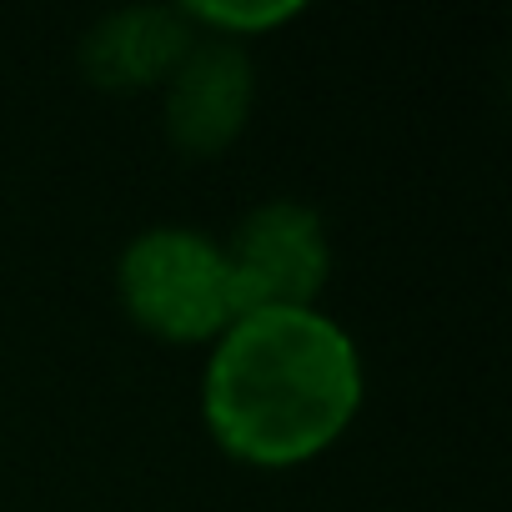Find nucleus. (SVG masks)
<instances>
[{
    "label": "nucleus",
    "instance_id": "nucleus-3",
    "mask_svg": "<svg viewBox=\"0 0 512 512\" xmlns=\"http://www.w3.org/2000/svg\"><path fill=\"white\" fill-rule=\"evenodd\" d=\"M221 251H226V272H231L241 312L317 307L332 277L327 221L317 206L297 196H272V201H256L251 211H241L236 226L221 236Z\"/></svg>",
    "mask_w": 512,
    "mask_h": 512
},
{
    "label": "nucleus",
    "instance_id": "nucleus-4",
    "mask_svg": "<svg viewBox=\"0 0 512 512\" xmlns=\"http://www.w3.org/2000/svg\"><path fill=\"white\" fill-rule=\"evenodd\" d=\"M251 106H256V61L246 41L196 31L176 71L161 81V121L171 146L186 156L226 151L246 131Z\"/></svg>",
    "mask_w": 512,
    "mask_h": 512
},
{
    "label": "nucleus",
    "instance_id": "nucleus-1",
    "mask_svg": "<svg viewBox=\"0 0 512 512\" xmlns=\"http://www.w3.org/2000/svg\"><path fill=\"white\" fill-rule=\"evenodd\" d=\"M367 392L362 352L322 307L241 312L211 342L201 417L211 437L256 467H292L332 447Z\"/></svg>",
    "mask_w": 512,
    "mask_h": 512
},
{
    "label": "nucleus",
    "instance_id": "nucleus-5",
    "mask_svg": "<svg viewBox=\"0 0 512 512\" xmlns=\"http://www.w3.org/2000/svg\"><path fill=\"white\" fill-rule=\"evenodd\" d=\"M196 26L181 6H116L96 16L76 46V66L101 91H161Z\"/></svg>",
    "mask_w": 512,
    "mask_h": 512
},
{
    "label": "nucleus",
    "instance_id": "nucleus-6",
    "mask_svg": "<svg viewBox=\"0 0 512 512\" xmlns=\"http://www.w3.org/2000/svg\"><path fill=\"white\" fill-rule=\"evenodd\" d=\"M186 21L206 36H226V41H246L277 31L282 21L302 16V0H186Z\"/></svg>",
    "mask_w": 512,
    "mask_h": 512
},
{
    "label": "nucleus",
    "instance_id": "nucleus-2",
    "mask_svg": "<svg viewBox=\"0 0 512 512\" xmlns=\"http://www.w3.org/2000/svg\"><path fill=\"white\" fill-rule=\"evenodd\" d=\"M116 297L126 317L161 342H216L241 312L221 236L181 221L141 226L121 246Z\"/></svg>",
    "mask_w": 512,
    "mask_h": 512
}]
</instances>
